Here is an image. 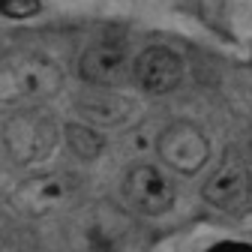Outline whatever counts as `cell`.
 Instances as JSON below:
<instances>
[{
  "label": "cell",
  "mask_w": 252,
  "mask_h": 252,
  "mask_svg": "<svg viewBox=\"0 0 252 252\" xmlns=\"http://www.w3.org/2000/svg\"><path fill=\"white\" fill-rule=\"evenodd\" d=\"M63 87V72L42 54L15 51L0 60V108H39Z\"/></svg>",
  "instance_id": "6da1fadb"
},
{
  "label": "cell",
  "mask_w": 252,
  "mask_h": 252,
  "mask_svg": "<svg viewBox=\"0 0 252 252\" xmlns=\"http://www.w3.org/2000/svg\"><path fill=\"white\" fill-rule=\"evenodd\" d=\"M156 150H159V159L177 174H195L210 159V141L204 129L189 120L165 126L159 141H156Z\"/></svg>",
  "instance_id": "7a4b0ae2"
},
{
  "label": "cell",
  "mask_w": 252,
  "mask_h": 252,
  "mask_svg": "<svg viewBox=\"0 0 252 252\" xmlns=\"http://www.w3.org/2000/svg\"><path fill=\"white\" fill-rule=\"evenodd\" d=\"M54 141H57V129L36 108L18 111L6 123V147L12 153V159H18L21 165L45 159L51 153V147H54Z\"/></svg>",
  "instance_id": "3957f363"
},
{
  "label": "cell",
  "mask_w": 252,
  "mask_h": 252,
  "mask_svg": "<svg viewBox=\"0 0 252 252\" xmlns=\"http://www.w3.org/2000/svg\"><path fill=\"white\" fill-rule=\"evenodd\" d=\"M78 72L93 87H117L132 75V57L120 39H96L78 57Z\"/></svg>",
  "instance_id": "277c9868"
},
{
  "label": "cell",
  "mask_w": 252,
  "mask_h": 252,
  "mask_svg": "<svg viewBox=\"0 0 252 252\" xmlns=\"http://www.w3.org/2000/svg\"><path fill=\"white\" fill-rule=\"evenodd\" d=\"M123 192H126V201L144 216L168 213L171 204H174V195H177L171 177L159 165H150V162H141V165L129 168Z\"/></svg>",
  "instance_id": "5b68a950"
},
{
  "label": "cell",
  "mask_w": 252,
  "mask_h": 252,
  "mask_svg": "<svg viewBox=\"0 0 252 252\" xmlns=\"http://www.w3.org/2000/svg\"><path fill=\"white\" fill-rule=\"evenodd\" d=\"M183 75H186L183 57L165 45H150L132 60V78L144 93H153V96L171 93L183 81Z\"/></svg>",
  "instance_id": "8992f818"
},
{
  "label": "cell",
  "mask_w": 252,
  "mask_h": 252,
  "mask_svg": "<svg viewBox=\"0 0 252 252\" xmlns=\"http://www.w3.org/2000/svg\"><path fill=\"white\" fill-rule=\"evenodd\" d=\"M204 201L213 204L216 210H225V213H237L249 204V168L240 156H225L222 162L213 168V174L204 183Z\"/></svg>",
  "instance_id": "52a82bcc"
},
{
  "label": "cell",
  "mask_w": 252,
  "mask_h": 252,
  "mask_svg": "<svg viewBox=\"0 0 252 252\" xmlns=\"http://www.w3.org/2000/svg\"><path fill=\"white\" fill-rule=\"evenodd\" d=\"M69 180L66 177H54V174H48V177H39V180H30L27 186H24V192L18 195V201L30 210V213H42V210H48V207H54L57 201H63L69 195Z\"/></svg>",
  "instance_id": "ba28073f"
},
{
  "label": "cell",
  "mask_w": 252,
  "mask_h": 252,
  "mask_svg": "<svg viewBox=\"0 0 252 252\" xmlns=\"http://www.w3.org/2000/svg\"><path fill=\"white\" fill-rule=\"evenodd\" d=\"M66 144H69V150L78 156V159H87V162H93L102 153L99 132L90 129L87 123H69L66 126Z\"/></svg>",
  "instance_id": "9c48e42d"
},
{
  "label": "cell",
  "mask_w": 252,
  "mask_h": 252,
  "mask_svg": "<svg viewBox=\"0 0 252 252\" xmlns=\"http://www.w3.org/2000/svg\"><path fill=\"white\" fill-rule=\"evenodd\" d=\"M87 114H90V117H96V120H105V123H108V120L117 123V120L126 117V102H120L117 96H105V99L96 102V105L90 102V105H87ZM87 114H84V117H87Z\"/></svg>",
  "instance_id": "30bf717a"
},
{
  "label": "cell",
  "mask_w": 252,
  "mask_h": 252,
  "mask_svg": "<svg viewBox=\"0 0 252 252\" xmlns=\"http://www.w3.org/2000/svg\"><path fill=\"white\" fill-rule=\"evenodd\" d=\"M0 12L6 18H30L39 12V0H0Z\"/></svg>",
  "instance_id": "8fae6325"
},
{
  "label": "cell",
  "mask_w": 252,
  "mask_h": 252,
  "mask_svg": "<svg viewBox=\"0 0 252 252\" xmlns=\"http://www.w3.org/2000/svg\"><path fill=\"white\" fill-rule=\"evenodd\" d=\"M204 252H252V246L246 240H216L213 246H207Z\"/></svg>",
  "instance_id": "7c38bea8"
}]
</instances>
